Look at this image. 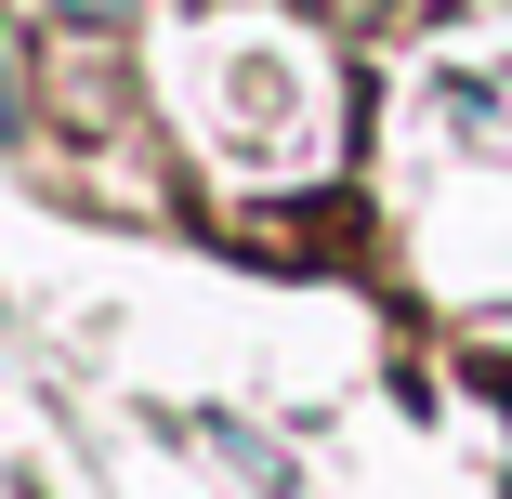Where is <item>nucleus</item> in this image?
<instances>
[{"label": "nucleus", "instance_id": "nucleus-1", "mask_svg": "<svg viewBox=\"0 0 512 499\" xmlns=\"http://www.w3.org/2000/svg\"><path fill=\"white\" fill-rule=\"evenodd\" d=\"M53 14H66V27H119L132 0H53Z\"/></svg>", "mask_w": 512, "mask_h": 499}, {"label": "nucleus", "instance_id": "nucleus-2", "mask_svg": "<svg viewBox=\"0 0 512 499\" xmlns=\"http://www.w3.org/2000/svg\"><path fill=\"white\" fill-rule=\"evenodd\" d=\"M0 132H14V40H0Z\"/></svg>", "mask_w": 512, "mask_h": 499}, {"label": "nucleus", "instance_id": "nucleus-3", "mask_svg": "<svg viewBox=\"0 0 512 499\" xmlns=\"http://www.w3.org/2000/svg\"><path fill=\"white\" fill-rule=\"evenodd\" d=\"M342 14H368V0H342Z\"/></svg>", "mask_w": 512, "mask_h": 499}]
</instances>
